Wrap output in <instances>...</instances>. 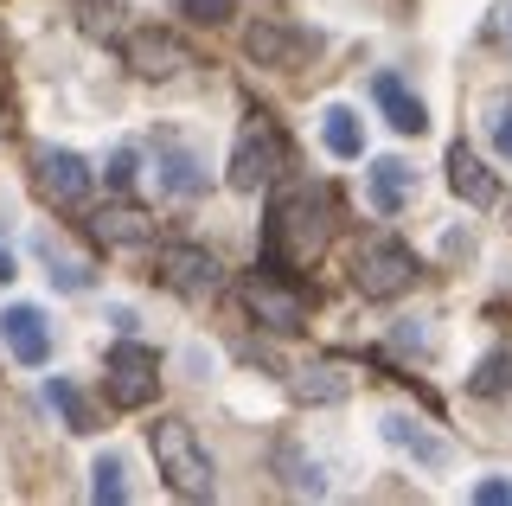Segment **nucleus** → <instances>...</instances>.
Returning <instances> with one entry per match:
<instances>
[{
	"label": "nucleus",
	"mask_w": 512,
	"mask_h": 506,
	"mask_svg": "<svg viewBox=\"0 0 512 506\" xmlns=\"http://www.w3.org/2000/svg\"><path fill=\"white\" fill-rule=\"evenodd\" d=\"M39 263H45V276H52V289H64V295H84L90 282H96L90 263H84V257H71V250H64L52 231H39Z\"/></svg>",
	"instance_id": "18"
},
{
	"label": "nucleus",
	"mask_w": 512,
	"mask_h": 506,
	"mask_svg": "<svg viewBox=\"0 0 512 506\" xmlns=\"http://www.w3.org/2000/svg\"><path fill=\"white\" fill-rule=\"evenodd\" d=\"M0 340H7V353L20 359V366H45V359H52V321L32 302L0 308Z\"/></svg>",
	"instance_id": "11"
},
{
	"label": "nucleus",
	"mask_w": 512,
	"mask_h": 506,
	"mask_svg": "<svg viewBox=\"0 0 512 506\" xmlns=\"http://www.w3.org/2000/svg\"><path fill=\"white\" fill-rule=\"evenodd\" d=\"M45 404H58V417H64V430H71V436H90V430H96L84 391H77L71 378H45Z\"/></svg>",
	"instance_id": "19"
},
{
	"label": "nucleus",
	"mask_w": 512,
	"mask_h": 506,
	"mask_svg": "<svg viewBox=\"0 0 512 506\" xmlns=\"http://www.w3.org/2000/svg\"><path fill=\"white\" fill-rule=\"evenodd\" d=\"M346 391H352V378L340 366H308L295 378V398H308V404H340Z\"/></svg>",
	"instance_id": "21"
},
{
	"label": "nucleus",
	"mask_w": 512,
	"mask_h": 506,
	"mask_svg": "<svg viewBox=\"0 0 512 506\" xmlns=\"http://www.w3.org/2000/svg\"><path fill=\"white\" fill-rule=\"evenodd\" d=\"M378 436L391 442L397 455H410L416 468H429V474H442L448 462H455V449H448V436H436L423 417H410V410H384L378 417Z\"/></svg>",
	"instance_id": "8"
},
{
	"label": "nucleus",
	"mask_w": 512,
	"mask_h": 506,
	"mask_svg": "<svg viewBox=\"0 0 512 506\" xmlns=\"http://www.w3.org/2000/svg\"><path fill=\"white\" fill-rule=\"evenodd\" d=\"M365 193H372L378 212H404V205L416 199V167L397 161V154H384V161L365 167Z\"/></svg>",
	"instance_id": "16"
},
{
	"label": "nucleus",
	"mask_w": 512,
	"mask_h": 506,
	"mask_svg": "<svg viewBox=\"0 0 512 506\" xmlns=\"http://www.w3.org/2000/svg\"><path fill=\"white\" fill-rule=\"evenodd\" d=\"M90 500L96 506H122L128 500V462L122 455H96L90 462Z\"/></svg>",
	"instance_id": "20"
},
{
	"label": "nucleus",
	"mask_w": 512,
	"mask_h": 506,
	"mask_svg": "<svg viewBox=\"0 0 512 506\" xmlns=\"http://www.w3.org/2000/svg\"><path fill=\"white\" fill-rule=\"evenodd\" d=\"M448 186H455V199H468L474 212H487V205L500 199V180H493V167L480 161L474 148H461V141L448 148Z\"/></svg>",
	"instance_id": "14"
},
{
	"label": "nucleus",
	"mask_w": 512,
	"mask_h": 506,
	"mask_svg": "<svg viewBox=\"0 0 512 506\" xmlns=\"http://www.w3.org/2000/svg\"><path fill=\"white\" fill-rule=\"evenodd\" d=\"M244 52L263 71H301L320 52V33H308V26H288V20H256L250 33H244Z\"/></svg>",
	"instance_id": "7"
},
{
	"label": "nucleus",
	"mask_w": 512,
	"mask_h": 506,
	"mask_svg": "<svg viewBox=\"0 0 512 506\" xmlns=\"http://www.w3.org/2000/svg\"><path fill=\"white\" fill-rule=\"evenodd\" d=\"M474 506H512V481H474Z\"/></svg>",
	"instance_id": "27"
},
{
	"label": "nucleus",
	"mask_w": 512,
	"mask_h": 506,
	"mask_svg": "<svg viewBox=\"0 0 512 506\" xmlns=\"http://www.w3.org/2000/svg\"><path fill=\"white\" fill-rule=\"evenodd\" d=\"M154 180H160V193H173V199H199L205 193V167H199V154L186 148L180 135H154Z\"/></svg>",
	"instance_id": "12"
},
{
	"label": "nucleus",
	"mask_w": 512,
	"mask_h": 506,
	"mask_svg": "<svg viewBox=\"0 0 512 506\" xmlns=\"http://www.w3.org/2000/svg\"><path fill=\"white\" fill-rule=\"evenodd\" d=\"M487 141H493V154H500V161H512V103H493V116H487Z\"/></svg>",
	"instance_id": "26"
},
{
	"label": "nucleus",
	"mask_w": 512,
	"mask_h": 506,
	"mask_svg": "<svg viewBox=\"0 0 512 506\" xmlns=\"http://www.w3.org/2000/svg\"><path fill=\"white\" fill-rule=\"evenodd\" d=\"M96 237H103V244H148L154 225L135 218V212H103V218H96Z\"/></svg>",
	"instance_id": "23"
},
{
	"label": "nucleus",
	"mask_w": 512,
	"mask_h": 506,
	"mask_svg": "<svg viewBox=\"0 0 512 506\" xmlns=\"http://www.w3.org/2000/svg\"><path fill=\"white\" fill-rule=\"evenodd\" d=\"M148 449H154L160 481H167L180 500H212V487H218L212 481V455H205V442L192 436L186 417H160L148 430Z\"/></svg>",
	"instance_id": "2"
},
{
	"label": "nucleus",
	"mask_w": 512,
	"mask_h": 506,
	"mask_svg": "<svg viewBox=\"0 0 512 506\" xmlns=\"http://www.w3.org/2000/svg\"><path fill=\"white\" fill-rule=\"evenodd\" d=\"M327 237H333V199L320 193V186H288V193L269 205V218H263L269 270L320 257V250H327Z\"/></svg>",
	"instance_id": "1"
},
{
	"label": "nucleus",
	"mask_w": 512,
	"mask_h": 506,
	"mask_svg": "<svg viewBox=\"0 0 512 506\" xmlns=\"http://www.w3.org/2000/svg\"><path fill=\"white\" fill-rule=\"evenodd\" d=\"M506 39H512V13H506Z\"/></svg>",
	"instance_id": "30"
},
{
	"label": "nucleus",
	"mask_w": 512,
	"mask_h": 506,
	"mask_svg": "<svg viewBox=\"0 0 512 506\" xmlns=\"http://www.w3.org/2000/svg\"><path fill=\"white\" fill-rule=\"evenodd\" d=\"M244 308L269 327V334H301V327H308V295H301L295 282L269 276V270L244 276Z\"/></svg>",
	"instance_id": "6"
},
{
	"label": "nucleus",
	"mask_w": 512,
	"mask_h": 506,
	"mask_svg": "<svg viewBox=\"0 0 512 506\" xmlns=\"http://www.w3.org/2000/svg\"><path fill=\"white\" fill-rule=\"evenodd\" d=\"M352 282H359V295H372V302L404 295L416 282L410 244H404V237H372V244H359V257H352Z\"/></svg>",
	"instance_id": "4"
},
{
	"label": "nucleus",
	"mask_w": 512,
	"mask_h": 506,
	"mask_svg": "<svg viewBox=\"0 0 512 506\" xmlns=\"http://www.w3.org/2000/svg\"><path fill=\"white\" fill-rule=\"evenodd\" d=\"M160 282L180 289V295H212L224 282V263L212 250H199V244H167L160 250Z\"/></svg>",
	"instance_id": "10"
},
{
	"label": "nucleus",
	"mask_w": 512,
	"mask_h": 506,
	"mask_svg": "<svg viewBox=\"0 0 512 506\" xmlns=\"http://www.w3.org/2000/svg\"><path fill=\"white\" fill-rule=\"evenodd\" d=\"M276 468H282V481L295 487V494H308V500H320V494H327V474H320V468H314L301 449H282V455H276Z\"/></svg>",
	"instance_id": "22"
},
{
	"label": "nucleus",
	"mask_w": 512,
	"mask_h": 506,
	"mask_svg": "<svg viewBox=\"0 0 512 506\" xmlns=\"http://www.w3.org/2000/svg\"><path fill=\"white\" fill-rule=\"evenodd\" d=\"M109 186H135V148L109 154Z\"/></svg>",
	"instance_id": "28"
},
{
	"label": "nucleus",
	"mask_w": 512,
	"mask_h": 506,
	"mask_svg": "<svg viewBox=\"0 0 512 506\" xmlns=\"http://www.w3.org/2000/svg\"><path fill=\"white\" fill-rule=\"evenodd\" d=\"M103 391H109L116 410H148L154 391H160V366H154L148 346H135V340L109 346L103 353Z\"/></svg>",
	"instance_id": "5"
},
{
	"label": "nucleus",
	"mask_w": 512,
	"mask_h": 506,
	"mask_svg": "<svg viewBox=\"0 0 512 506\" xmlns=\"http://www.w3.org/2000/svg\"><path fill=\"white\" fill-rule=\"evenodd\" d=\"M180 13H186L192 26H224L237 13V0H180Z\"/></svg>",
	"instance_id": "25"
},
{
	"label": "nucleus",
	"mask_w": 512,
	"mask_h": 506,
	"mask_svg": "<svg viewBox=\"0 0 512 506\" xmlns=\"http://www.w3.org/2000/svg\"><path fill=\"white\" fill-rule=\"evenodd\" d=\"M320 141H327V154H340V161H359L365 154V122L352 103H327L320 109Z\"/></svg>",
	"instance_id": "17"
},
{
	"label": "nucleus",
	"mask_w": 512,
	"mask_h": 506,
	"mask_svg": "<svg viewBox=\"0 0 512 506\" xmlns=\"http://www.w3.org/2000/svg\"><path fill=\"white\" fill-rule=\"evenodd\" d=\"M372 103L384 109V122H391L397 135H423V129H429L423 97H416V90H410L397 71H378V77H372Z\"/></svg>",
	"instance_id": "13"
},
{
	"label": "nucleus",
	"mask_w": 512,
	"mask_h": 506,
	"mask_svg": "<svg viewBox=\"0 0 512 506\" xmlns=\"http://www.w3.org/2000/svg\"><path fill=\"white\" fill-rule=\"evenodd\" d=\"M32 167H39V186L58 205H84L90 186H96V167L77 148H39V154H32Z\"/></svg>",
	"instance_id": "9"
},
{
	"label": "nucleus",
	"mask_w": 512,
	"mask_h": 506,
	"mask_svg": "<svg viewBox=\"0 0 512 506\" xmlns=\"http://www.w3.org/2000/svg\"><path fill=\"white\" fill-rule=\"evenodd\" d=\"M288 167V135L276 129L269 116H256L244 135H237V148H231V193H256V186H269L276 173Z\"/></svg>",
	"instance_id": "3"
},
{
	"label": "nucleus",
	"mask_w": 512,
	"mask_h": 506,
	"mask_svg": "<svg viewBox=\"0 0 512 506\" xmlns=\"http://www.w3.org/2000/svg\"><path fill=\"white\" fill-rule=\"evenodd\" d=\"M128 65H135V77H173L180 65H192V52L173 33H154V26H141L135 39H128Z\"/></svg>",
	"instance_id": "15"
},
{
	"label": "nucleus",
	"mask_w": 512,
	"mask_h": 506,
	"mask_svg": "<svg viewBox=\"0 0 512 506\" xmlns=\"http://www.w3.org/2000/svg\"><path fill=\"white\" fill-rule=\"evenodd\" d=\"M506 385H512V359H506V353H487V359H480V372L468 378L474 398H500Z\"/></svg>",
	"instance_id": "24"
},
{
	"label": "nucleus",
	"mask_w": 512,
	"mask_h": 506,
	"mask_svg": "<svg viewBox=\"0 0 512 506\" xmlns=\"http://www.w3.org/2000/svg\"><path fill=\"white\" fill-rule=\"evenodd\" d=\"M13 276H20V263H13V250H7V244H0V289H7V282H13Z\"/></svg>",
	"instance_id": "29"
}]
</instances>
